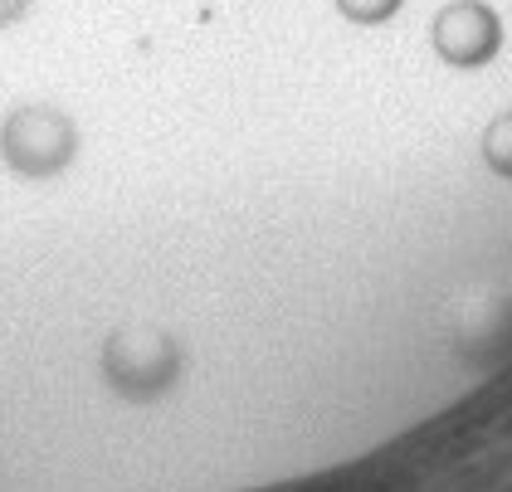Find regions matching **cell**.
Returning a JSON list of instances; mask_svg holds the SVG:
<instances>
[{
  "label": "cell",
  "instance_id": "obj_1",
  "mask_svg": "<svg viewBox=\"0 0 512 492\" xmlns=\"http://www.w3.org/2000/svg\"><path fill=\"white\" fill-rule=\"evenodd\" d=\"M74 147H79V132L59 108H15L0 127V156L10 161V171L30 181L64 171Z\"/></svg>",
  "mask_w": 512,
  "mask_h": 492
},
{
  "label": "cell",
  "instance_id": "obj_2",
  "mask_svg": "<svg viewBox=\"0 0 512 492\" xmlns=\"http://www.w3.org/2000/svg\"><path fill=\"white\" fill-rule=\"evenodd\" d=\"M25 5H30V0H0V25L20 20V15H25Z\"/></svg>",
  "mask_w": 512,
  "mask_h": 492
}]
</instances>
